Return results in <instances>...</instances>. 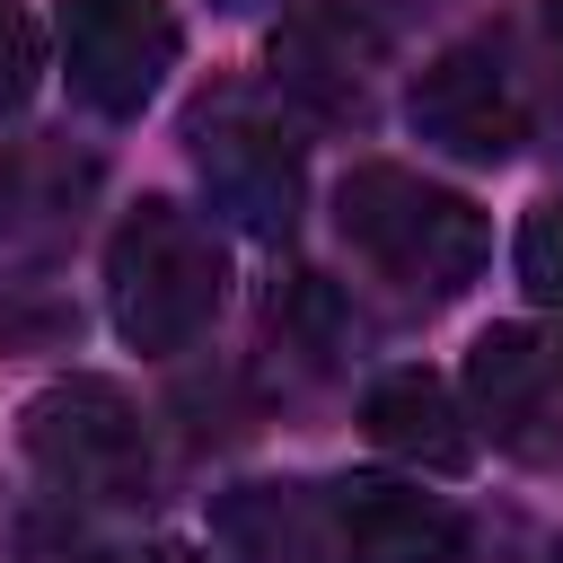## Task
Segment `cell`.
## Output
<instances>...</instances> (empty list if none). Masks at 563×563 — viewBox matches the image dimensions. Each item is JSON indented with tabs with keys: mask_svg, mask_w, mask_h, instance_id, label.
Masks as SVG:
<instances>
[{
	"mask_svg": "<svg viewBox=\"0 0 563 563\" xmlns=\"http://www.w3.org/2000/svg\"><path fill=\"white\" fill-rule=\"evenodd\" d=\"M18 554H26V563H123V554H106V545H88V537H70L62 519H35V528L18 537Z\"/></svg>",
	"mask_w": 563,
	"mask_h": 563,
	"instance_id": "cell-14",
	"label": "cell"
},
{
	"mask_svg": "<svg viewBox=\"0 0 563 563\" xmlns=\"http://www.w3.org/2000/svg\"><path fill=\"white\" fill-rule=\"evenodd\" d=\"M273 70L290 97H308L317 114H369V70H378V35L352 18V9H308L282 26L273 44Z\"/></svg>",
	"mask_w": 563,
	"mask_h": 563,
	"instance_id": "cell-9",
	"label": "cell"
},
{
	"mask_svg": "<svg viewBox=\"0 0 563 563\" xmlns=\"http://www.w3.org/2000/svg\"><path fill=\"white\" fill-rule=\"evenodd\" d=\"M123 563H202L194 545H141V554H123Z\"/></svg>",
	"mask_w": 563,
	"mask_h": 563,
	"instance_id": "cell-15",
	"label": "cell"
},
{
	"mask_svg": "<svg viewBox=\"0 0 563 563\" xmlns=\"http://www.w3.org/2000/svg\"><path fill=\"white\" fill-rule=\"evenodd\" d=\"M466 396H475L484 431L519 440L545 405H563V334H545V325H493V334H475Z\"/></svg>",
	"mask_w": 563,
	"mask_h": 563,
	"instance_id": "cell-10",
	"label": "cell"
},
{
	"mask_svg": "<svg viewBox=\"0 0 563 563\" xmlns=\"http://www.w3.org/2000/svg\"><path fill=\"white\" fill-rule=\"evenodd\" d=\"M220 537L238 563H343L334 484H238L220 501Z\"/></svg>",
	"mask_w": 563,
	"mask_h": 563,
	"instance_id": "cell-8",
	"label": "cell"
},
{
	"mask_svg": "<svg viewBox=\"0 0 563 563\" xmlns=\"http://www.w3.org/2000/svg\"><path fill=\"white\" fill-rule=\"evenodd\" d=\"M18 449L62 501L114 510L150 493V422L114 378H53L18 413Z\"/></svg>",
	"mask_w": 563,
	"mask_h": 563,
	"instance_id": "cell-3",
	"label": "cell"
},
{
	"mask_svg": "<svg viewBox=\"0 0 563 563\" xmlns=\"http://www.w3.org/2000/svg\"><path fill=\"white\" fill-rule=\"evenodd\" d=\"M334 229L369 273H387L396 290H422V299H457L484 273V211L396 158H361L334 185Z\"/></svg>",
	"mask_w": 563,
	"mask_h": 563,
	"instance_id": "cell-1",
	"label": "cell"
},
{
	"mask_svg": "<svg viewBox=\"0 0 563 563\" xmlns=\"http://www.w3.org/2000/svg\"><path fill=\"white\" fill-rule=\"evenodd\" d=\"M519 282H528V299L563 308V194L528 211V229H519Z\"/></svg>",
	"mask_w": 563,
	"mask_h": 563,
	"instance_id": "cell-13",
	"label": "cell"
},
{
	"mask_svg": "<svg viewBox=\"0 0 563 563\" xmlns=\"http://www.w3.org/2000/svg\"><path fill=\"white\" fill-rule=\"evenodd\" d=\"M35 88H44V35H35V18H26L18 0H0V123H9Z\"/></svg>",
	"mask_w": 563,
	"mask_h": 563,
	"instance_id": "cell-12",
	"label": "cell"
},
{
	"mask_svg": "<svg viewBox=\"0 0 563 563\" xmlns=\"http://www.w3.org/2000/svg\"><path fill=\"white\" fill-rule=\"evenodd\" d=\"M53 35H62V70L97 114H141L158 97V79L176 70V9L167 0H53Z\"/></svg>",
	"mask_w": 563,
	"mask_h": 563,
	"instance_id": "cell-5",
	"label": "cell"
},
{
	"mask_svg": "<svg viewBox=\"0 0 563 563\" xmlns=\"http://www.w3.org/2000/svg\"><path fill=\"white\" fill-rule=\"evenodd\" d=\"M405 114H413V132H422L440 158H466V167H501V158L528 141V106H519L510 70H501L484 44H457V53L422 62Z\"/></svg>",
	"mask_w": 563,
	"mask_h": 563,
	"instance_id": "cell-6",
	"label": "cell"
},
{
	"mask_svg": "<svg viewBox=\"0 0 563 563\" xmlns=\"http://www.w3.org/2000/svg\"><path fill=\"white\" fill-rule=\"evenodd\" d=\"M334 519H343V563H457V545H466L449 501L387 484V475H343Z\"/></svg>",
	"mask_w": 563,
	"mask_h": 563,
	"instance_id": "cell-7",
	"label": "cell"
},
{
	"mask_svg": "<svg viewBox=\"0 0 563 563\" xmlns=\"http://www.w3.org/2000/svg\"><path fill=\"white\" fill-rule=\"evenodd\" d=\"M361 422H369V440H378L387 457L431 466V475H457L466 449H475L466 422H457V405H449V387H440L431 369H396V378H378L369 405H361Z\"/></svg>",
	"mask_w": 563,
	"mask_h": 563,
	"instance_id": "cell-11",
	"label": "cell"
},
{
	"mask_svg": "<svg viewBox=\"0 0 563 563\" xmlns=\"http://www.w3.org/2000/svg\"><path fill=\"white\" fill-rule=\"evenodd\" d=\"M220 282H229L220 238L194 211H176V202L123 211V229L106 246V308H114V325H123L132 352H185L211 325Z\"/></svg>",
	"mask_w": 563,
	"mask_h": 563,
	"instance_id": "cell-2",
	"label": "cell"
},
{
	"mask_svg": "<svg viewBox=\"0 0 563 563\" xmlns=\"http://www.w3.org/2000/svg\"><path fill=\"white\" fill-rule=\"evenodd\" d=\"M545 26H554V44H563V0H545Z\"/></svg>",
	"mask_w": 563,
	"mask_h": 563,
	"instance_id": "cell-16",
	"label": "cell"
},
{
	"mask_svg": "<svg viewBox=\"0 0 563 563\" xmlns=\"http://www.w3.org/2000/svg\"><path fill=\"white\" fill-rule=\"evenodd\" d=\"M185 150H194V176H202L220 220H238L246 238H290V220H299V141L255 88L202 97L185 114Z\"/></svg>",
	"mask_w": 563,
	"mask_h": 563,
	"instance_id": "cell-4",
	"label": "cell"
},
{
	"mask_svg": "<svg viewBox=\"0 0 563 563\" xmlns=\"http://www.w3.org/2000/svg\"><path fill=\"white\" fill-rule=\"evenodd\" d=\"M220 9H255V0H220Z\"/></svg>",
	"mask_w": 563,
	"mask_h": 563,
	"instance_id": "cell-17",
	"label": "cell"
}]
</instances>
